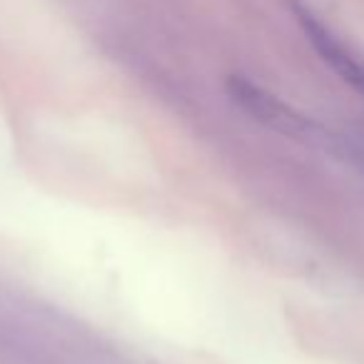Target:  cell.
Returning <instances> with one entry per match:
<instances>
[{"instance_id": "obj_1", "label": "cell", "mask_w": 364, "mask_h": 364, "mask_svg": "<svg viewBox=\"0 0 364 364\" xmlns=\"http://www.w3.org/2000/svg\"><path fill=\"white\" fill-rule=\"evenodd\" d=\"M228 90L235 102L242 105L245 112L259 120L262 125L282 132V135L297 137V140H309L314 135V125L304 115H299L294 107L282 102L277 95L267 92L262 85H255L247 77L232 75L228 80Z\"/></svg>"}, {"instance_id": "obj_2", "label": "cell", "mask_w": 364, "mask_h": 364, "mask_svg": "<svg viewBox=\"0 0 364 364\" xmlns=\"http://www.w3.org/2000/svg\"><path fill=\"white\" fill-rule=\"evenodd\" d=\"M294 16H297L307 41L312 43L314 50L322 55V60L327 63L344 82H349L354 90H359L364 95V60H359L312 11H307L304 6L294 3Z\"/></svg>"}]
</instances>
